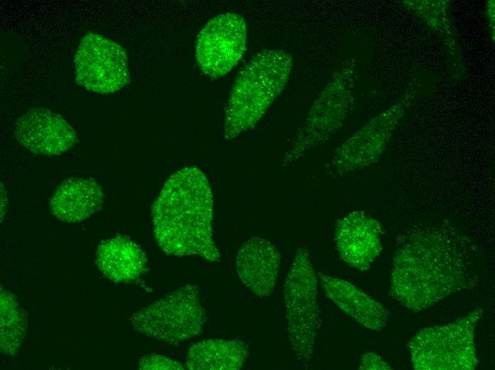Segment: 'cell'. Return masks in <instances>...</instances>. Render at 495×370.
<instances>
[{
	"mask_svg": "<svg viewBox=\"0 0 495 370\" xmlns=\"http://www.w3.org/2000/svg\"><path fill=\"white\" fill-rule=\"evenodd\" d=\"M474 245L449 223L417 224L398 236L390 294L413 312L426 310L477 282Z\"/></svg>",
	"mask_w": 495,
	"mask_h": 370,
	"instance_id": "1",
	"label": "cell"
},
{
	"mask_svg": "<svg viewBox=\"0 0 495 370\" xmlns=\"http://www.w3.org/2000/svg\"><path fill=\"white\" fill-rule=\"evenodd\" d=\"M213 215V194L205 174L195 166L176 171L151 206L159 246L168 255H198L211 262L218 260Z\"/></svg>",
	"mask_w": 495,
	"mask_h": 370,
	"instance_id": "2",
	"label": "cell"
},
{
	"mask_svg": "<svg viewBox=\"0 0 495 370\" xmlns=\"http://www.w3.org/2000/svg\"><path fill=\"white\" fill-rule=\"evenodd\" d=\"M293 66L290 53L264 49L241 68L224 111L222 137L235 139L252 129L287 85Z\"/></svg>",
	"mask_w": 495,
	"mask_h": 370,
	"instance_id": "3",
	"label": "cell"
},
{
	"mask_svg": "<svg viewBox=\"0 0 495 370\" xmlns=\"http://www.w3.org/2000/svg\"><path fill=\"white\" fill-rule=\"evenodd\" d=\"M287 333L299 366L308 369L321 324L317 275L305 247H300L284 280Z\"/></svg>",
	"mask_w": 495,
	"mask_h": 370,
	"instance_id": "4",
	"label": "cell"
},
{
	"mask_svg": "<svg viewBox=\"0 0 495 370\" xmlns=\"http://www.w3.org/2000/svg\"><path fill=\"white\" fill-rule=\"evenodd\" d=\"M355 66L336 70L313 102L282 159L283 166L299 160L337 132L345 124L353 104Z\"/></svg>",
	"mask_w": 495,
	"mask_h": 370,
	"instance_id": "5",
	"label": "cell"
},
{
	"mask_svg": "<svg viewBox=\"0 0 495 370\" xmlns=\"http://www.w3.org/2000/svg\"><path fill=\"white\" fill-rule=\"evenodd\" d=\"M482 314L478 308L454 322L418 332L409 342L417 370H472L477 363L474 329Z\"/></svg>",
	"mask_w": 495,
	"mask_h": 370,
	"instance_id": "6",
	"label": "cell"
},
{
	"mask_svg": "<svg viewBox=\"0 0 495 370\" xmlns=\"http://www.w3.org/2000/svg\"><path fill=\"white\" fill-rule=\"evenodd\" d=\"M129 320L135 331L176 344L201 333L206 314L198 286L188 284L137 310Z\"/></svg>",
	"mask_w": 495,
	"mask_h": 370,
	"instance_id": "7",
	"label": "cell"
},
{
	"mask_svg": "<svg viewBox=\"0 0 495 370\" xmlns=\"http://www.w3.org/2000/svg\"><path fill=\"white\" fill-rule=\"evenodd\" d=\"M74 64L77 83L92 92L113 93L130 81L124 47L97 33H89L82 38Z\"/></svg>",
	"mask_w": 495,
	"mask_h": 370,
	"instance_id": "8",
	"label": "cell"
},
{
	"mask_svg": "<svg viewBox=\"0 0 495 370\" xmlns=\"http://www.w3.org/2000/svg\"><path fill=\"white\" fill-rule=\"evenodd\" d=\"M408 105L406 102L391 106L363 125L334 152L325 167L332 177L361 171L375 163L385 151Z\"/></svg>",
	"mask_w": 495,
	"mask_h": 370,
	"instance_id": "9",
	"label": "cell"
},
{
	"mask_svg": "<svg viewBox=\"0 0 495 370\" xmlns=\"http://www.w3.org/2000/svg\"><path fill=\"white\" fill-rule=\"evenodd\" d=\"M247 25L235 13L219 14L209 20L196 42V58L201 70L212 78L230 72L246 51Z\"/></svg>",
	"mask_w": 495,
	"mask_h": 370,
	"instance_id": "10",
	"label": "cell"
},
{
	"mask_svg": "<svg viewBox=\"0 0 495 370\" xmlns=\"http://www.w3.org/2000/svg\"><path fill=\"white\" fill-rule=\"evenodd\" d=\"M17 140L33 153L60 155L78 141L71 125L59 114L43 107L28 110L16 121Z\"/></svg>",
	"mask_w": 495,
	"mask_h": 370,
	"instance_id": "11",
	"label": "cell"
},
{
	"mask_svg": "<svg viewBox=\"0 0 495 370\" xmlns=\"http://www.w3.org/2000/svg\"><path fill=\"white\" fill-rule=\"evenodd\" d=\"M334 241L344 262L366 270L382 249L380 224L364 211H352L338 221Z\"/></svg>",
	"mask_w": 495,
	"mask_h": 370,
	"instance_id": "12",
	"label": "cell"
},
{
	"mask_svg": "<svg viewBox=\"0 0 495 370\" xmlns=\"http://www.w3.org/2000/svg\"><path fill=\"white\" fill-rule=\"evenodd\" d=\"M237 273L245 286L260 298L273 291L280 266V255L268 240L255 236L239 249L236 260Z\"/></svg>",
	"mask_w": 495,
	"mask_h": 370,
	"instance_id": "13",
	"label": "cell"
},
{
	"mask_svg": "<svg viewBox=\"0 0 495 370\" xmlns=\"http://www.w3.org/2000/svg\"><path fill=\"white\" fill-rule=\"evenodd\" d=\"M103 201V189L95 179L70 177L55 190L50 199V208L59 220L78 223L97 212Z\"/></svg>",
	"mask_w": 495,
	"mask_h": 370,
	"instance_id": "14",
	"label": "cell"
},
{
	"mask_svg": "<svg viewBox=\"0 0 495 370\" xmlns=\"http://www.w3.org/2000/svg\"><path fill=\"white\" fill-rule=\"evenodd\" d=\"M326 296L339 308L366 328L380 331L388 319V312L380 303L349 282L317 273Z\"/></svg>",
	"mask_w": 495,
	"mask_h": 370,
	"instance_id": "15",
	"label": "cell"
},
{
	"mask_svg": "<svg viewBox=\"0 0 495 370\" xmlns=\"http://www.w3.org/2000/svg\"><path fill=\"white\" fill-rule=\"evenodd\" d=\"M95 263L107 278L125 283L137 280L144 272L147 259L139 245L126 236H117L101 242Z\"/></svg>",
	"mask_w": 495,
	"mask_h": 370,
	"instance_id": "16",
	"label": "cell"
},
{
	"mask_svg": "<svg viewBox=\"0 0 495 370\" xmlns=\"http://www.w3.org/2000/svg\"><path fill=\"white\" fill-rule=\"evenodd\" d=\"M249 355L240 339H211L194 344L188 350L186 369L189 370H239Z\"/></svg>",
	"mask_w": 495,
	"mask_h": 370,
	"instance_id": "17",
	"label": "cell"
},
{
	"mask_svg": "<svg viewBox=\"0 0 495 370\" xmlns=\"http://www.w3.org/2000/svg\"><path fill=\"white\" fill-rule=\"evenodd\" d=\"M1 352L14 356L24 339L27 319L15 296L9 290L0 292Z\"/></svg>",
	"mask_w": 495,
	"mask_h": 370,
	"instance_id": "18",
	"label": "cell"
},
{
	"mask_svg": "<svg viewBox=\"0 0 495 370\" xmlns=\"http://www.w3.org/2000/svg\"><path fill=\"white\" fill-rule=\"evenodd\" d=\"M139 369H184L185 366L169 357L151 354L142 356L138 363Z\"/></svg>",
	"mask_w": 495,
	"mask_h": 370,
	"instance_id": "19",
	"label": "cell"
},
{
	"mask_svg": "<svg viewBox=\"0 0 495 370\" xmlns=\"http://www.w3.org/2000/svg\"><path fill=\"white\" fill-rule=\"evenodd\" d=\"M360 369H391L390 366L383 360L379 355L373 352H366L361 356Z\"/></svg>",
	"mask_w": 495,
	"mask_h": 370,
	"instance_id": "20",
	"label": "cell"
}]
</instances>
